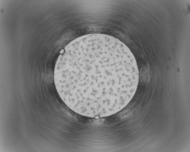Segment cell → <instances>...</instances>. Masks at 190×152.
Returning <instances> with one entry per match:
<instances>
[{"mask_svg": "<svg viewBox=\"0 0 190 152\" xmlns=\"http://www.w3.org/2000/svg\"><path fill=\"white\" fill-rule=\"evenodd\" d=\"M60 53L54 83L62 100L74 112L107 117L122 110L134 96L139 78L137 62L118 39L87 34L72 40Z\"/></svg>", "mask_w": 190, "mask_h": 152, "instance_id": "6da1fadb", "label": "cell"}, {"mask_svg": "<svg viewBox=\"0 0 190 152\" xmlns=\"http://www.w3.org/2000/svg\"><path fill=\"white\" fill-rule=\"evenodd\" d=\"M100 118V117L98 116H96L95 117V118L96 119H98Z\"/></svg>", "mask_w": 190, "mask_h": 152, "instance_id": "7a4b0ae2", "label": "cell"}]
</instances>
